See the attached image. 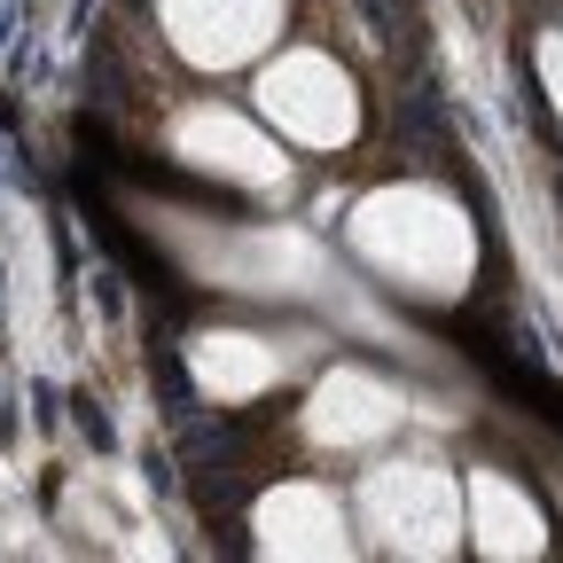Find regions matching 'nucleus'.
Returning <instances> with one entry per match:
<instances>
[]
</instances>
